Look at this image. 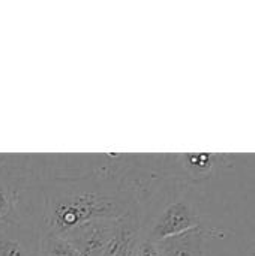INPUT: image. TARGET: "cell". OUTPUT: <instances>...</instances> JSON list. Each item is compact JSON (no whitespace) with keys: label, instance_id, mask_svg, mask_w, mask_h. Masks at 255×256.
<instances>
[{"label":"cell","instance_id":"3957f363","mask_svg":"<svg viewBox=\"0 0 255 256\" xmlns=\"http://www.w3.org/2000/svg\"><path fill=\"white\" fill-rule=\"evenodd\" d=\"M117 219H102L86 224L69 232L66 238L83 256H102L110 243Z\"/></svg>","mask_w":255,"mask_h":256},{"label":"cell","instance_id":"9c48e42d","mask_svg":"<svg viewBox=\"0 0 255 256\" xmlns=\"http://www.w3.org/2000/svg\"><path fill=\"white\" fill-rule=\"evenodd\" d=\"M189 162L194 166H206L209 164V154H189Z\"/></svg>","mask_w":255,"mask_h":256},{"label":"cell","instance_id":"ba28073f","mask_svg":"<svg viewBox=\"0 0 255 256\" xmlns=\"http://www.w3.org/2000/svg\"><path fill=\"white\" fill-rule=\"evenodd\" d=\"M134 256H162V255L159 254L158 248H156L153 243H150V242L144 240V242H138L137 249H135V252H134Z\"/></svg>","mask_w":255,"mask_h":256},{"label":"cell","instance_id":"8992f818","mask_svg":"<svg viewBox=\"0 0 255 256\" xmlns=\"http://www.w3.org/2000/svg\"><path fill=\"white\" fill-rule=\"evenodd\" d=\"M47 254L48 256H83L66 238L53 234L48 237Z\"/></svg>","mask_w":255,"mask_h":256},{"label":"cell","instance_id":"277c9868","mask_svg":"<svg viewBox=\"0 0 255 256\" xmlns=\"http://www.w3.org/2000/svg\"><path fill=\"white\" fill-rule=\"evenodd\" d=\"M138 244V225L132 216H120L102 256H134Z\"/></svg>","mask_w":255,"mask_h":256},{"label":"cell","instance_id":"5b68a950","mask_svg":"<svg viewBox=\"0 0 255 256\" xmlns=\"http://www.w3.org/2000/svg\"><path fill=\"white\" fill-rule=\"evenodd\" d=\"M201 238L203 236L198 228L153 244L158 248L159 254L162 256H200Z\"/></svg>","mask_w":255,"mask_h":256},{"label":"cell","instance_id":"30bf717a","mask_svg":"<svg viewBox=\"0 0 255 256\" xmlns=\"http://www.w3.org/2000/svg\"><path fill=\"white\" fill-rule=\"evenodd\" d=\"M6 207H8V200H6L5 194L0 192V216L6 212Z\"/></svg>","mask_w":255,"mask_h":256},{"label":"cell","instance_id":"7a4b0ae2","mask_svg":"<svg viewBox=\"0 0 255 256\" xmlns=\"http://www.w3.org/2000/svg\"><path fill=\"white\" fill-rule=\"evenodd\" d=\"M198 228V219L194 210L186 202H174L159 214L150 230L147 242L159 243Z\"/></svg>","mask_w":255,"mask_h":256},{"label":"cell","instance_id":"52a82bcc","mask_svg":"<svg viewBox=\"0 0 255 256\" xmlns=\"http://www.w3.org/2000/svg\"><path fill=\"white\" fill-rule=\"evenodd\" d=\"M0 256H29L23 246L14 240H2L0 242Z\"/></svg>","mask_w":255,"mask_h":256},{"label":"cell","instance_id":"6da1fadb","mask_svg":"<svg viewBox=\"0 0 255 256\" xmlns=\"http://www.w3.org/2000/svg\"><path fill=\"white\" fill-rule=\"evenodd\" d=\"M122 208L117 200L102 192H65L51 201L50 226L53 236L65 237L77 228L102 219H119Z\"/></svg>","mask_w":255,"mask_h":256}]
</instances>
